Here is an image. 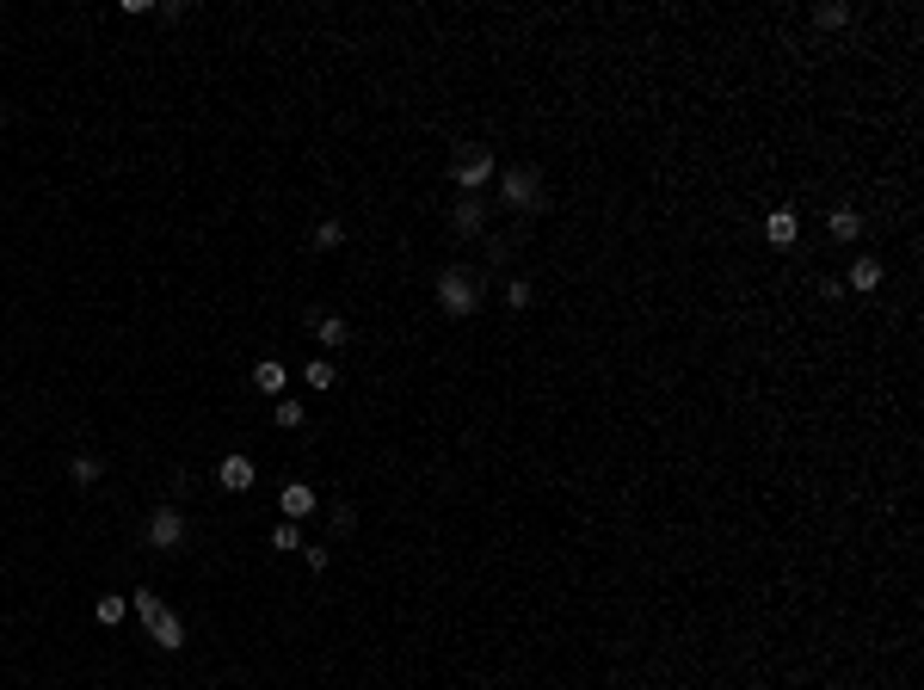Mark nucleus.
I'll return each instance as SVG.
<instances>
[{
	"label": "nucleus",
	"instance_id": "nucleus-21",
	"mask_svg": "<svg viewBox=\"0 0 924 690\" xmlns=\"http://www.w3.org/2000/svg\"><path fill=\"white\" fill-rule=\"evenodd\" d=\"M303 419H308V407H303V401H277V425H284V432H296Z\"/></svg>",
	"mask_w": 924,
	"mask_h": 690
},
{
	"label": "nucleus",
	"instance_id": "nucleus-7",
	"mask_svg": "<svg viewBox=\"0 0 924 690\" xmlns=\"http://www.w3.org/2000/svg\"><path fill=\"white\" fill-rule=\"evenodd\" d=\"M277 506H284V518L296 524V518H308V512H314V506H321V493H314V487H308V481H290V487H284V493H277Z\"/></svg>",
	"mask_w": 924,
	"mask_h": 690
},
{
	"label": "nucleus",
	"instance_id": "nucleus-12",
	"mask_svg": "<svg viewBox=\"0 0 924 690\" xmlns=\"http://www.w3.org/2000/svg\"><path fill=\"white\" fill-rule=\"evenodd\" d=\"M851 290H882V259L875 253H863L851 266Z\"/></svg>",
	"mask_w": 924,
	"mask_h": 690
},
{
	"label": "nucleus",
	"instance_id": "nucleus-23",
	"mask_svg": "<svg viewBox=\"0 0 924 690\" xmlns=\"http://www.w3.org/2000/svg\"><path fill=\"white\" fill-rule=\"evenodd\" d=\"M0 117H6V105H0Z\"/></svg>",
	"mask_w": 924,
	"mask_h": 690
},
{
	"label": "nucleus",
	"instance_id": "nucleus-6",
	"mask_svg": "<svg viewBox=\"0 0 924 690\" xmlns=\"http://www.w3.org/2000/svg\"><path fill=\"white\" fill-rule=\"evenodd\" d=\"M216 481L229 487V493H247V487L259 481V469H253V456H240V450H235V456H222V469H216Z\"/></svg>",
	"mask_w": 924,
	"mask_h": 690
},
{
	"label": "nucleus",
	"instance_id": "nucleus-3",
	"mask_svg": "<svg viewBox=\"0 0 924 690\" xmlns=\"http://www.w3.org/2000/svg\"><path fill=\"white\" fill-rule=\"evenodd\" d=\"M438 309H444L450 321L475 314L481 309V277L462 272V266H444V272H438Z\"/></svg>",
	"mask_w": 924,
	"mask_h": 690
},
{
	"label": "nucleus",
	"instance_id": "nucleus-11",
	"mask_svg": "<svg viewBox=\"0 0 924 690\" xmlns=\"http://www.w3.org/2000/svg\"><path fill=\"white\" fill-rule=\"evenodd\" d=\"M826 228H832V241H856V235H863V216H856L851 204H838L832 216H826Z\"/></svg>",
	"mask_w": 924,
	"mask_h": 690
},
{
	"label": "nucleus",
	"instance_id": "nucleus-4",
	"mask_svg": "<svg viewBox=\"0 0 924 690\" xmlns=\"http://www.w3.org/2000/svg\"><path fill=\"white\" fill-rule=\"evenodd\" d=\"M148 549H161V555H173V549H185V536H191V524H185V512H173V506H161V512H148Z\"/></svg>",
	"mask_w": 924,
	"mask_h": 690
},
{
	"label": "nucleus",
	"instance_id": "nucleus-8",
	"mask_svg": "<svg viewBox=\"0 0 924 690\" xmlns=\"http://www.w3.org/2000/svg\"><path fill=\"white\" fill-rule=\"evenodd\" d=\"M764 241H770V247H795V241H801V216H795V210H770Z\"/></svg>",
	"mask_w": 924,
	"mask_h": 690
},
{
	"label": "nucleus",
	"instance_id": "nucleus-19",
	"mask_svg": "<svg viewBox=\"0 0 924 690\" xmlns=\"http://www.w3.org/2000/svg\"><path fill=\"white\" fill-rule=\"evenodd\" d=\"M530 303H537V290H530L524 277H512V284H506V309H530Z\"/></svg>",
	"mask_w": 924,
	"mask_h": 690
},
{
	"label": "nucleus",
	"instance_id": "nucleus-15",
	"mask_svg": "<svg viewBox=\"0 0 924 690\" xmlns=\"http://www.w3.org/2000/svg\"><path fill=\"white\" fill-rule=\"evenodd\" d=\"M272 549H277V555H296V549H303V530H296L290 518H284V524L272 530Z\"/></svg>",
	"mask_w": 924,
	"mask_h": 690
},
{
	"label": "nucleus",
	"instance_id": "nucleus-18",
	"mask_svg": "<svg viewBox=\"0 0 924 690\" xmlns=\"http://www.w3.org/2000/svg\"><path fill=\"white\" fill-rule=\"evenodd\" d=\"M253 388L277 395V388H284V364H259V370H253Z\"/></svg>",
	"mask_w": 924,
	"mask_h": 690
},
{
	"label": "nucleus",
	"instance_id": "nucleus-1",
	"mask_svg": "<svg viewBox=\"0 0 924 690\" xmlns=\"http://www.w3.org/2000/svg\"><path fill=\"white\" fill-rule=\"evenodd\" d=\"M130 604H136L142 629H148V641H154L161 654H179V648H185V622L173 617V611H167V604H161V598H154V592H136Z\"/></svg>",
	"mask_w": 924,
	"mask_h": 690
},
{
	"label": "nucleus",
	"instance_id": "nucleus-20",
	"mask_svg": "<svg viewBox=\"0 0 924 690\" xmlns=\"http://www.w3.org/2000/svg\"><path fill=\"white\" fill-rule=\"evenodd\" d=\"M303 382H308V388H333V364H327V358H314V364L303 370Z\"/></svg>",
	"mask_w": 924,
	"mask_h": 690
},
{
	"label": "nucleus",
	"instance_id": "nucleus-2",
	"mask_svg": "<svg viewBox=\"0 0 924 690\" xmlns=\"http://www.w3.org/2000/svg\"><path fill=\"white\" fill-rule=\"evenodd\" d=\"M499 204L506 210H548V185H543V172L537 167H506L499 172Z\"/></svg>",
	"mask_w": 924,
	"mask_h": 690
},
{
	"label": "nucleus",
	"instance_id": "nucleus-16",
	"mask_svg": "<svg viewBox=\"0 0 924 690\" xmlns=\"http://www.w3.org/2000/svg\"><path fill=\"white\" fill-rule=\"evenodd\" d=\"M340 241H345V222H321L314 228V253H333Z\"/></svg>",
	"mask_w": 924,
	"mask_h": 690
},
{
	"label": "nucleus",
	"instance_id": "nucleus-14",
	"mask_svg": "<svg viewBox=\"0 0 924 690\" xmlns=\"http://www.w3.org/2000/svg\"><path fill=\"white\" fill-rule=\"evenodd\" d=\"M69 475H74V487H93V481H99V475H105V462H99V456H87V450H80V456H74V462H69Z\"/></svg>",
	"mask_w": 924,
	"mask_h": 690
},
{
	"label": "nucleus",
	"instance_id": "nucleus-10",
	"mask_svg": "<svg viewBox=\"0 0 924 690\" xmlns=\"http://www.w3.org/2000/svg\"><path fill=\"white\" fill-rule=\"evenodd\" d=\"M308 321H314V340H321V345H333V351L351 345V327H345L340 314H308Z\"/></svg>",
	"mask_w": 924,
	"mask_h": 690
},
{
	"label": "nucleus",
	"instance_id": "nucleus-22",
	"mask_svg": "<svg viewBox=\"0 0 924 690\" xmlns=\"http://www.w3.org/2000/svg\"><path fill=\"white\" fill-rule=\"evenodd\" d=\"M303 561H308V567H314V573H321V567H327V561H333V555L321 549V543H303Z\"/></svg>",
	"mask_w": 924,
	"mask_h": 690
},
{
	"label": "nucleus",
	"instance_id": "nucleus-9",
	"mask_svg": "<svg viewBox=\"0 0 924 690\" xmlns=\"http://www.w3.org/2000/svg\"><path fill=\"white\" fill-rule=\"evenodd\" d=\"M450 228L456 235H481L487 228V198H462V204L450 210Z\"/></svg>",
	"mask_w": 924,
	"mask_h": 690
},
{
	"label": "nucleus",
	"instance_id": "nucleus-17",
	"mask_svg": "<svg viewBox=\"0 0 924 690\" xmlns=\"http://www.w3.org/2000/svg\"><path fill=\"white\" fill-rule=\"evenodd\" d=\"M124 611H130V604H124L117 592H105V598H99V622H105V629H117V622H124Z\"/></svg>",
	"mask_w": 924,
	"mask_h": 690
},
{
	"label": "nucleus",
	"instance_id": "nucleus-5",
	"mask_svg": "<svg viewBox=\"0 0 924 690\" xmlns=\"http://www.w3.org/2000/svg\"><path fill=\"white\" fill-rule=\"evenodd\" d=\"M450 179H456L462 191H481V185L493 179V148H481V142H469V148L456 154V167H450Z\"/></svg>",
	"mask_w": 924,
	"mask_h": 690
},
{
	"label": "nucleus",
	"instance_id": "nucleus-13",
	"mask_svg": "<svg viewBox=\"0 0 924 690\" xmlns=\"http://www.w3.org/2000/svg\"><path fill=\"white\" fill-rule=\"evenodd\" d=\"M814 25H820V32H845V25H851V6H845V0H838V6L826 0V6H814Z\"/></svg>",
	"mask_w": 924,
	"mask_h": 690
}]
</instances>
